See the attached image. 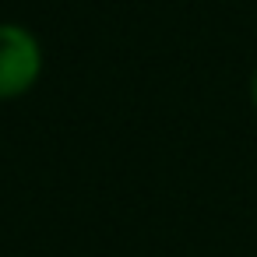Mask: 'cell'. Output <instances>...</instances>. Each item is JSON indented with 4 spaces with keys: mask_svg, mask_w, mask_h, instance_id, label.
<instances>
[{
    "mask_svg": "<svg viewBox=\"0 0 257 257\" xmlns=\"http://www.w3.org/2000/svg\"><path fill=\"white\" fill-rule=\"evenodd\" d=\"M246 92H250V106H253V113H257V64H253V71H250V85H246Z\"/></svg>",
    "mask_w": 257,
    "mask_h": 257,
    "instance_id": "2",
    "label": "cell"
},
{
    "mask_svg": "<svg viewBox=\"0 0 257 257\" xmlns=\"http://www.w3.org/2000/svg\"><path fill=\"white\" fill-rule=\"evenodd\" d=\"M43 78V46L18 22H0V102L29 95Z\"/></svg>",
    "mask_w": 257,
    "mask_h": 257,
    "instance_id": "1",
    "label": "cell"
}]
</instances>
